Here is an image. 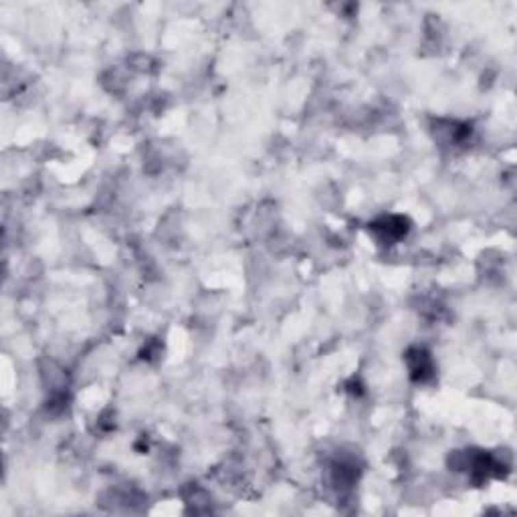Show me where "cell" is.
<instances>
[{"label":"cell","mask_w":517,"mask_h":517,"mask_svg":"<svg viewBox=\"0 0 517 517\" xmlns=\"http://www.w3.org/2000/svg\"><path fill=\"white\" fill-rule=\"evenodd\" d=\"M374 231H382V233H384V239L396 240L406 235L408 227H406V220H404V218H400V216H390V218H384L382 223L374 225Z\"/></svg>","instance_id":"obj_2"},{"label":"cell","mask_w":517,"mask_h":517,"mask_svg":"<svg viewBox=\"0 0 517 517\" xmlns=\"http://www.w3.org/2000/svg\"><path fill=\"white\" fill-rule=\"evenodd\" d=\"M408 364H410V374L414 380L425 382L433 376V360L427 352L423 350H412L408 354Z\"/></svg>","instance_id":"obj_1"}]
</instances>
